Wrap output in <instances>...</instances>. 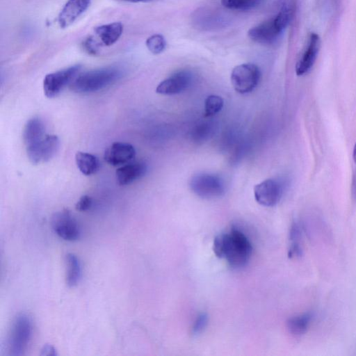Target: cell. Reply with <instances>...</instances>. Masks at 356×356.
I'll list each match as a JSON object with an SVG mask.
<instances>
[{
	"label": "cell",
	"instance_id": "1",
	"mask_svg": "<svg viewBox=\"0 0 356 356\" xmlns=\"http://www.w3.org/2000/svg\"><path fill=\"white\" fill-rule=\"evenodd\" d=\"M213 250L216 257L225 259L231 266L240 268L249 261L252 247L245 234L232 227L214 238Z\"/></svg>",
	"mask_w": 356,
	"mask_h": 356
},
{
	"label": "cell",
	"instance_id": "2",
	"mask_svg": "<svg viewBox=\"0 0 356 356\" xmlns=\"http://www.w3.org/2000/svg\"><path fill=\"white\" fill-rule=\"evenodd\" d=\"M296 8V0H284L278 13L251 28L248 37L255 42H274L292 20Z\"/></svg>",
	"mask_w": 356,
	"mask_h": 356
},
{
	"label": "cell",
	"instance_id": "3",
	"mask_svg": "<svg viewBox=\"0 0 356 356\" xmlns=\"http://www.w3.org/2000/svg\"><path fill=\"white\" fill-rule=\"evenodd\" d=\"M122 76V71L119 67H105L78 74L70 87L72 91L78 93L97 92L113 84Z\"/></svg>",
	"mask_w": 356,
	"mask_h": 356
},
{
	"label": "cell",
	"instance_id": "4",
	"mask_svg": "<svg viewBox=\"0 0 356 356\" xmlns=\"http://www.w3.org/2000/svg\"><path fill=\"white\" fill-rule=\"evenodd\" d=\"M32 324L25 314H18L11 326L8 339V351L11 356L24 355L31 338Z\"/></svg>",
	"mask_w": 356,
	"mask_h": 356
},
{
	"label": "cell",
	"instance_id": "5",
	"mask_svg": "<svg viewBox=\"0 0 356 356\" xmlns=\"http://www.w3.org/2000/svg\"><path fill=\"white\" fill-rule=\"evenodd\" d=\"M191 190L198 197L214 199L222 196L225 191L223 180L218 175L210 173H198L189 181Z\"/></svg>",
	"mask_w": 356,
	"mask_h": 356
},
{
	"label": "cell",
	"instance_id": "6",
	"mask_svg": "<svg viewBox=\"0 0 356 356\" xmlns=\"http://www.w3.org/2000/svg\"><path fill=\"white\" fill-rule=\"evenodd\" d=\"M260 78V70L253 63L238 65L232 70L231 74L232 86L240 94H247L254 90Z\"/></svg>",
	"mask_w": 356,
	"mask_h": 356
},
{
	"label": "cell",
	"instance_id": "7",
	"mask_svg": "<svg viewBox=\"0 0 356 356\" xmlns=\"http://www.w3.org/2000/svg\"><path fill=\"white\" fill-rule=\"evenodd\" d=\"M81 67V65H76L47 74L43 80V91L45 96L53 98L59 95L79 74Z\"/></svg>",
	"mask_w": 356,
	"mask_h": 356
},
{
	"label": "cell",
	"instance_id": "8",
	"mask_svg": "<svg viewBox=\"0 0 356 356\" xmlns=\"http://www.w3.org/2000/svg\"><path fill=\"white\" fill-rule=\"evenodd\" d=\"M59 146L57 136L47 134L37 143L26 147L28 158L33 164L47 162L56 155Z\"/></svg>",
	"mask_w": 356,
	"mask_h": 356
},
{
	"label": "cell",
	"instance_id": "9",
	"mask_svg": "<svg viewBox=\"0 0 356 356\" xmlns=\"http://www.w3.org/2000/svg\"><path fill=\"white\" fill-rule=\"evenodd\" d=\"M51 224L54 232L64 240L74 241L80 237L78 222L72 213L67 209L55 213L51 216Z\"/></svg>",
	"mask_w": 356,
	"mask_h": 356
},
{
	"label": "cell",
	"instance_id": "10",
	"mask_svg": "<svg viewBox=\"0 0 356 356\" xmlns=\"http://www.w3.org/2000/svg\"><path fill=\"white\" fill-rule=\"evenodd\" d=\"M282 185L273 179H268L257 184L254 188L255 200L264 207H273L281 199Z\"/></svg>",
	"mask_w": 356,
	"mask_h": 356
},
{
	"label": "cell",
	"instance_id": "11",
	"mask_svg": "<svg viewBox=\"0 0 356 356\" xmlns=\"http://www.w3.org/2000/svg\"><path fill=\"white\" fill-rule=\"evenodd\" d=\"M193 74L188 70L175 72L162 81L156 87V92L161 95H172L186 90L191 84Z\"/></svg>",
	"mask_w": 356,
	"mask_h": 356
},
{
	"label": "cell",
	"instance_id": "12",
	"mask_svg": "<svg viewBox=\"0 0 356 356\" xmlns=\"http://www.w3.org/2000/svg\"><path fill=\"white\" fill-rule=\"evenodd\" d=\"M135 156L136 149L133 145L127 143L115 142L106 148L104 159L109 165L120 167L130 163Z\"/></svg>",
	"mask_w": 356,
	"mask_h": 356
},
{
	"label": "cell",
	"instance_id": "13",
	"mask_svg": "<svg viewBox=\"0 0 356 356\" xmlns=\"http://www.w3.org/2000/svg\"><path fill=\"white\" fill-rule=\"evenodd\" d=\"M319 36L314 33L310 34L307 46L296 65V72L298 76L307 73L313 66L320 49Z\"/></svg>",
	"mask_w": 356,
	"mask_h": 356
},
{
	"label": "cell",
	"instance_id": "14",
	"mask_svg": "<svg viewBox=\"0 0 356 356\" xmlns=\"http://www.w3.org/2000/svg\"><path fill=\"white\" fill-rule=\"evenodd\" d=\"M90 3L91 0H68L58 15L59 26H70L88 8Z\"/></svg>",
	"mask_w": 356,
	"mask_h": 356
},
{
	"label": "cell",
	"instance_id": "15",
	"mask_svg": "<svg viewBox=\"0 0 356 356\" xmlns=\"http://www.w3.org/2000/svg\"><path fill=\"white\" fill-rule=\"evenodd\" d=\"M147 171V165L143 162L129 163L118 168L115 172L119 185L126 186L142 177Z\"/></svg>",
	"mask_w": 356,
	"mask_h": 356
},
{
	"label": "cell",
	"instance_id": "16",
	"mask_svg": "<svg viewBox=\"0 0 356 356\" xmlns=\"http://www.w3.org/2000/svg\"><path fill=\"white\" fill-rule=\"evenodd\" d=\"M122 31L123 25L119 22L103 24L95 29L101 43L106 47L115 44L122 35Z\"/></svg>",
	"mask_w": 356,
	"mask_h": 356
},
{
	"label": "cell",
	"instance_id": "17",
	"mask_svg": "<svg viewBox=\"0 0 356 356\" xmlns=\"http://www.w3.org/2000/svg\"><path fill=\"white\" fill-rule=\"evenodd\" d=\"M46 135L43 121L38 117H34L29 120L24 126L23 140L26 147H27L37 143Z\"/></svg>",
	"mask_w": 356,
	"mask_h": 356
},
{
	"label": "cell",
	"instance_id": "18",
	"mask_svg": "<svg viewBox=\"0 0 356 356\" xmlns=\"http://www.w3.org/2000/svg\"><path fill=\"white\" fill-rule=\"evenodd\" d=\"M75 162L80 172L86 176L95 174L100 166L99 161L96 156L84 152L76 153Z\"/></svg>",
	"mask_w": 356,
	"mask_h": 356
},
{
	"label": "cell",
	"instance_id": "19",
	"mask_svg": "<svg viewBox=\"0 0 356 356\" xmlns=\"http://www.w3.org/2000/svg\"><path fill=\"white\" fill-rule=\"evenodd\" d=\"M67 264L66 283L69 286H74L81 276V266L76 255L68 253L65 257Z\"/></svg>",
	"mask_w": 356,
	"mask_h": 356
},
{
	"label": "cell",
	"instance_id": "20",
	"mask_svg": "<svg viewBox=\"0 0 356 356\" xmlns=\"http://www.w3.org/2000/svg\"><path fill=\"white\" fill-rule=\"evenodd\" d=\"M312 315L309 313L293 316L286 322L289 332L295 337L304 334L309 325Z\"/></svg>",
	"mask_w": 356,
	"mask_h": 356
},
{
	"label": "cell",
	"instance_id": "21",
	"mask_svg": "<svg viewBox=\"0 0 356 356\" xmlns=\"http://www.w3.org/2000/svg\"><path fill=\"white\" fill-rule=\"evenodd\" d=\"M264 0H221L222 5L227 9L245 11L253 9Z\"/></svg>",
	"mask_w": 356,
	"mask_h": 356
},
{
	"label": "cell",
	"instance_id": "22",
	"mask_svg": "<svg viewBox=\"0 0 356 356\" xmlns=\"http://www.w3.org/2000/svg\"><path fill=\"white\" fill-rule=\"evenodd\" d=\"M224 105L223 99L218 95H211L204 102V116L211 117L219 113Z\"/></svg>",
	"mask_w": 356,
	"mask_h": 356
},
{
	"label": "cell",
	"instance_id": "23",
	"mask_svg": "<svg viewBox=\"0 0 356 356\" xmlns=\"http://www.w3.org/2000/svg\"><path fill=\"white\" fill-rule=\"evenodd\" d=\"M146 46L150 52L154 54H159L165 49L166 42L162 35L154 34L147 39Z\"/></svg>",
	"mask_w": 356,
	"mask_h": 356
},
{
	"label": "cell",
	"instance_id": "24",
	"mask_svg": "<svg viewBox=\"0 0 356 356\" xmlns=\"http://www.w3.org/2000/svg\"><path fill=\"white\" fill-rule=\"evenodd\" d=\"M208 315L206 313H200L195 318L191 327V334L193 336L200 334L206 328L208 324Z\"/></svg>",
	"mask_w": 356,
	"mask_h": 356
},
{
	"label": "cell",
	"instance_id": "25",
	"mask_svg": "<svg viewBox=\"0 0 356 356\" xmlns=\"http://www.w3.org/2000/svg\"><path fill=\"white\" fill-rule=\"evenodd\" d=\"M92 204V199L87 195L81 196L76 204V209L79 211H86L88 210Z\"/></svg>",
	"mask_w": 356,
	"mask_h": 356
},
{
	"label": "cell",
	"instance_id": "26",
	"mask_svg": "<svg viewBox=\"0 0 356 356\" xmlns=\"http://www.w3.org/2000/svg\"><path fill=\"white\" fill-rule=\"evenodd\" d=\"M84 49L90 54L96 55L99 51L98 45L92 37L87 38L83 44Z\"/></svg>",
	"mask_w": 356,
	"mask_h": 356
},
{
	"label": "cell",
	"instance_id": "27",
	"mask_svg": "<svg viewBox=\"0 0 356 356\" xmlns=\"http://www.w3.org/2000/svg\"><path fill=\"white\" fill-rule=\"evenodd\" d=\"M302 249L300 243H291L288 251L289 258L295 259L302 255Z\"/></svg>",
	"mask_w": 356,
	"mask_h": 356
},
{
	"label": "cell",
	"instance_id": "28",
	"mask_svg": "<svg viewBox=\"0 0 356 356\" xmlns=\"http://www.w3.org/2000/svg\"><path fill=\"white\" fill-rule=\"evenodd\" d=\"M41 356H56L57 355L56 350L50 344H45L41 349Z\"/></svg>",
	"mask_w": 356,
	"mask_h": 356
},
{
	"label": "cell",
	"instance_id": "29",
	"mask_svg": "<svg viewBox=\"0 0 356 356\" xmlns=\"http://www.w3.org/2000/svg\"><path fill=\"white\" fill-rule=\"evenodd\" d=\"M122 1L130 2V3H140V2H150V1H156V0H122Z\"/></svg>",
	"mask_w": 356,
	"mask_h": 356
},
{
	"label": "cell",
	"instance_id": "30",
	"mask_svg": "<svg viewBox=\"0 0 356 356\" xmlns=\"http://www.w3.org/2000/svg\"><path fill=\"white\" fill-rule=\"evenodd\" d=\"M353 157L355 163H356V143L355 145L354 149H353Z\"/></svg>",
	"mask_w": 356,
	"mask_h": 356
}]
</instances>
